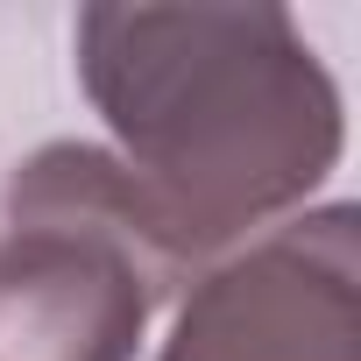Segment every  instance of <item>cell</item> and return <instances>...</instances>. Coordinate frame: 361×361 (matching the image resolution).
<instances>
[{"mask_svg": "<svg viewBox=\"0 0 361 361\" xmlns=\"http://www.w3.org/2000/svg\"><path fill=\"white\" fill-rule=\"evenodd\" d=\"M78 78L192 262L305 206L347 149L340 85L283 8H85Z\"/></svg>", "mask_w": 361, "mask_h": 361, "instance_id": "cell-1", "label": "cell"}, {"mask_svg": "<svg viewBox=\"0 0 361 361\" xmlns=\"http://www.w3.org/2000/svg\"><path fill=\"white\" fill-rule=\"evenodd\" d=\"M0 248V361H135L156 298L199 262L177 248L121 156L50 142L15 170Z\"/></svg>", "mask_w": 361, "mask_h": 361, "instance_id": "cell-2", "label": "cell"}, {"mask_svg": "<svg viewBox=\"0 0 361 361\" xmlns=\"http://www.w3.org/2000/svg\"><path fill=\"white\" fill-rule=\"evenodd\" d=\"M163 361H361V213L319 206L206 269Z\"/></svg>", "mask_w": 361, "mask_h": 361, "instance_id": "cell-3", "label": "cell"}]
</instances>
